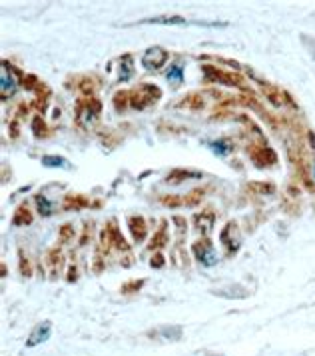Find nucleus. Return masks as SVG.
<instances>
[{
	"label": "nucleus",
	"instance_id": "9b49d317",
	"mask_svg": "<svg viewBox=\"0 0 315 356\" xmlns=\"http://www.w3.org/2000/svg\"><path fill=\"white\" fill-rule=\"evenodd\" d=\"M48 332H50V326H48V323L44 324V328L40 326L34 334H32V339H31V344H36V342H40V340H44L48 337Z\"/></svg>",
	"mask_w": 315,
	"mask_h": 356
},
{
	"label": "nucleus",
	"instance_id": "f8f14e48",
	"mask_svg": "<svg viewBox=\"0 0 315 356\" xmlns=\"http://www.w3.org/2000/svg\"><path fill=\"white\" fill-rule=\"evenodd\" d=\"M188 177H200L198 172H186V170H173L172 175L168 177V182H180V178H188Z\"/></svg>",
	"mask_w": 315,
	"mask_h": 356
},
{
	"label": "nucleus",
	"instance_id": "6e6552de",
	"mask_svg": "<svg viewBox=\"0 0 315 356\" xmlns=\"http://www.w3.org/2000/svg\"><path fill=\"white\" fill-rule=\"evenodd\" d=\"M212 225H214V214H212L210 211L202 212V214H198V216H196V227L200 228V230L207 232V230L212 228Z\"/></svg>",
	"mask_w": 315,
	"mask_h": 356
},
{
	"label": "nucleus",
	"instance_id": "f3484780",
	"mask_svg": "<svg viewBox=\"0 0 315 356\" xmlns=\"http://www.w3.org/2000/svg\"><path fill=\"white\" fill-rule=\"evenodd\" d=\"M84 204H86V200H84V198H72V196H68V198H66V209H70V207L80 209V207H84Z\"/></svg>",
	"mask_w": 315,
	"mask_h": 356
},
{
	"label": "nucleus",
	"instance_id": "0eeeda50",
	"mask_svg": "<svg viewBox=\"0 0 315 356\" xmlns=\"http://www.w3.org/2000/svg\"><path fill=\"white\" fill-rule=\"evenodd\" d=\"M146 22H148V24H170V26H186V24H189L186 18L180 17H156L146 20Z\"/></svg>",
	"mask_w": 315,
	"mask_h": 356
},
{
	"label": "nucleus",
	"instance_id": "423d86ee",
	"mask_svg": "<svg viewBox=\"0 0 315 356\" xmlns=\"http://www.w3.org/2000/svg\"><path fill=\"white\" fill-rule=\"evenodd\" d=\"M128 225H130V230H132L134 241L142 243L144 236H146V225H144V218H140V216H132V218L128 220Z\"/></svg>",
	"mask_w": 315,
	"mask_h": 356
},
{
	"label": "nucleus",
	"instance_id": "20e7f679",
	"mask_svg": "<svg viewBox=\"0 0 315 356\" xmlns=\"http://www.w3.org/2000/svg\"><path fill=\"white\" fill-rule=\"evenodd\" d=\"M204 70L210 81H220L223 84H239V79H236L234 74H225V72H220V70H216L212 66H205Z\"/></svg>",
	"mask_w": 315,
	"mask_h": 356
},
{
	"label": "nucleus",
	"instance_id": "f03ea898",
	"mask_svg": "<svg viewBox=\"0 0 315 356\" xmlns=\"http://www.w3.org/2000/svg\"><path fill=\"white\" fill-rule=\"evenodd\" d=\"M160 97V90L154 88V86H142L134 98H132V106L134 108H144L146 104H150V102H154V98Z\"/></svg>",
	"mask_w": 315,
	"mask_h": 356
},
{
	"label": "nucleus",
	"instance_id": "2eb2a0df",
	"mask_svg": "<svg viewBox=\"0 0 315 356\" xmlns=\"http://www.w3.org/2000/svg\"><path fill=\"white\" fill-rule=\"evenodd\" d=\"M168 81L182 82V66H172V68L168 70Z\"/></svg>",
	"mask_w": 315,
	"mask_h": 356
},
{
	"label": "nucleus",
	"instance_id": "ddd939ff",
	"mask_svg": "<svg viewBox=\"0 0 315 356\" xmlns=\"http://www.w3.org/2000/svg\"><path fill=\"white\" fill-rule=\"evenodd\" d=\"M42 164H46V166H60V168H66L68 166V162L60 159V156H44L42 159Z\"/></svg>",
	"mask_w": 315,
	"mask_h": 356
},
{
	"label": "nucleus",
	"instance_id": "1a4fd4ad",
	"mask_svg": "<svg viewBox=\"0 0 315 356\" xmlns=\"http://www.w3.org/2000/svg\"><path fill=\"white\" fill-rule=\"evenodd\" d=\"M28 222H32V216L31 212H28V209H18V212H16L15 216V225L16 227H20V225H28Z\"/></svg>",
	"mask_w": 315,
	"mask_h": 356
},
{
	"label": "nucleus",
	"instance_id": "39448f33",
	"mask_svg": "<svg viewBox=\"0 0 315 356\" xmlns=\"http://www.w3.org/2000/svg\"><path fill=\"white\" fill-rule=\"evenodd\" d=\"M0 88H2V98H8L10 95H15L16 81L10 76L8 68L2 70V79H0Z\"/></svg>",
	"mask_w": 315,
	"mask_h": 356
},
{
	"label": "nucleus",
	"instance_id": "6ab92c4d",
	"mask_svg": "<svg viewBox=\"0 0 315 356\" xmlns=\"http://www.w3.org/2000/svg\"><path fill=\"white\" fill-rule=\"evenodd\" d=\"M164 241H166V234H164V230H162V232L158 234L156 238L152 241V246H162V244H164Z\"/></svg>",
	"mask_w": 315,
	"mask_h": 356
},
{
	"label": "nucleus",
	"instance_id": "dca6fc26",
	"mask_svg": "<svg viewBox=\"0 0 315 356\" xmlns=\"http://www.w3.org/2000/svg\"><path fill=\"white\" fill-rule=\"evenodd\" d=\"M202 196H204V191H194V193H191V195L186 198V204H188V207H194V204H198V202L202 200Z\"/></svg>",
	"mask_w": 315,
	"mask_h": 356
},
{
	"label": "nucleus",
	"instance_id": "4468645a",
	"mask_svg": "<svg viewBox=\"0 0 315 356\" xmlns=\"http://www.w3.org/2000/svg\"><path fill=\"white\" fill-rule=\"evenodd\" d=\"M36 202H38V209H40V212L42 214H50L52 212V207H50V202H48L44 196H36Z\"/></svg>",
	"mask_w": 315,
	"mask_h": 356
},
{
	"label": "nucleus",
	"instance_id": "9d476101",
	"mask_svg": "<svg viewBox=\"0 0 315 356\" xmlns=\"http://www.w3.org/2000/svg\"><path fill=\"white\" fill-rule=\"evenodd\" d=\"M162 202H164L166 207L176 209V207H184V204H186V198H182V196H164Z\"/></svg>",
	"mask_w": 315,
	"mask_h": 356
},
{
	"label": "nucleus",
	"instance_id": "aec40b11",
	"mask_svg": "<svg viewBox=\"0 0 315 356\" xmlns=\"http://www.w3.org/2000/svg\"><path fill=\"white\" fill-rule=\"evenodd\" d=\"M70 232H72V230H70V227L66 225V227L62 228V238H68V236H70Z\"/></svg>",
	"mask_w": 315,
	"mask_h": 356
},
{
	"label": "nucleus",
	"instance_id": "f257e3e1",
	"mask_svg": "<svg viewBox=\"0 0 315 356\" xmlns=\"http://www.w3.org/2000/svg\"><path fill=\"white\" fill-rule=\"evenodd\" d=\"M168 60V52L164 49H148L144 52L142 56V66L146 70H156V68H162Z\"/></svg>",
	"mask_w": 315,
	"mask_h": 356
},
{
	"label": "nucleus",
	"instance_id": "7ed1b4c3",
	"mask_svg": "<svg viewBox=\"0 0 315 356\" xmlns=\"http://www.w3.org/2000/svg\"><path fill=\"white\" fill-rule=\"evenodd\" d=\"M194 252H196V257L200 259V262H204V264H214V262H216V252H214V246L207 243V241L194 244Z\"/></svg>",
	"mask_w": 315,
	"mask_h": 356
},
{
	"label": "nucleus",
	"instance_id": "a211bd4d",
	"mask_svg": "<svg viewBox=\"0 0 315 356\" xmlns=\"http://www.w3.org/2000/svg\"><path fill=\"white\" fill-rule=\"evenodd\" d=\"M212 146H214V150H216V152H218L220 156H223V154H228V152L232 150V148L225 145V143H212Z\"/></svg>",
	"mask_w": 315,
	"mask_h": 356
}]
</instances>
